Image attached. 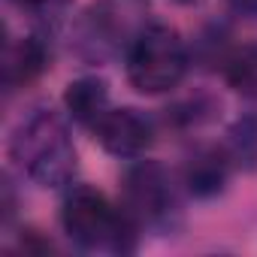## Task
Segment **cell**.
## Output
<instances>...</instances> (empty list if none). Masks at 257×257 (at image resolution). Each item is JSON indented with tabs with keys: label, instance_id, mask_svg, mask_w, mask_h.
<instances>
[{
	"label": "cell",
	"instance_id": "cell-1",
	"mask_svg": "<svg viewBox=\"0 0 257 257\" xmlns=\"http://www.w3.org/2000/svg\"><path fill=\"white\" fill-rule=\"evenodd\" d=\"M10 158L40 188H64L79 170L70 131L52 109H37L16 127L10 140Z\"/></svg>",
	"mask_w": 257,
	"mask_h": 257
},
{
	"label": "cell",
	"instance_id": "cell-2",
	"mask_svg": "<svg viewBox=\"0 0 257 257\" xmlns=\"http://www.w3.org/2000/svg\"><path fill=\"white\" fill-rule=\"evenodd\" d=\"M64 233L85 251H112L131 254L140 245L143 227L124 212V206L112 203L103 191L91 185H70L61 203Z\"/></svg>",
	"mask_w": 257,
	"mask_h": 257
},
{
	"label": "cell",
	"instance_id": "cell-3",
	"mask_svg": "<svg viewBox=\"0 0 257 257\" xmlns=\"http://www.w3.org/2000/svg\"><path fill=\"white\" fill-rule=\"evenodd\" d=\"M127 79L140 94H167L188 73V49L179 31L149 22L127 46Z\"/></svg>",
	"mask_w": 257,
	"mask_h": 257
},
{
	"label": "cell",
	"instance_id": "cell-4",
	"mask_svg": "<svg viewBox=\"0 0 257 257\" xmlns=\"http://www.w3.org/2000/svg\"><path fill=\"white\" fill-rule=\"evenodd\" d=\"M121 206L143 230L170 227L179 212V197L167 167L158 161L137 158L121 176Z\"/></svg>",
	"mask_w": 257,
	"mask_h": 257
},
{
	"label": "cell",
	"instance_id": "cell-5",
	"mask_svg": "<svg viewBox=\"0 0 257 257\" xmlns=\"http://www.w3.org/2000/svg\"><path fill=\"white\" fill-rule=\"evenodd\" d=\"M149 25V0H94L82 22V40L91 58L127 52Z\"/></svg>",
	"mask_w": 257,
	"mask_h": 257
},
{
	"label": "cell",
	"instance_id": "cell-6",
	"mask_svg": "<svg viewBox=\"0 0 257 257\" xmlns=\"http://www.w3.org/2000/svg\"><path fill=\"white\" fill-rule=\"evenodd\" d=\"M91 131H94V140L103 146V152H109L112 158H121V161L143 158L155 143L152 121L140 109H131V106L106 109Z\"/></svg>",
	"mask_w": 257,
	"mask_h": 257
},
{
	"label": "cell",
	"instance_id": "cell-7",
	"mask_svg": "<svg viewBox=\"0 0 257 257\" xmlns=\"http://www.w3.org/2000/svg\"><path fill=\"white\" fill-rule=\"evenodd\" d=\"M230 170H233V158L224 146H197L185 161L182 182L191 197L212 200L227 188Z\"/></svg>",
	"mask_w": 257,
	"mask_h": 257
},
{
	"label": "cell",
	"instance_id": "cell-8",
	"mask_svg": "<svg viewBox=\"0 0 257 257\" xmlns=\"http://www.w3.org/2000/svg\"><path fill=\"white\" fill-rule=\"evenodd\" d=\"M49 61H52V52H49V43H46L43 34H31V37H22L19 43H10L7 55H4V82H7V88L16 91V88H25V85L37 82L49 70Z\"/></svg>",
	"mask_w": 257,
	"mask_h": 257
},
{
	"label": "cell",
	"instance_id": "cell-9",
	"mask_svg": "<svg viewBox=\"0 0 257 257\" xmlns=\"http://www.w3.org/2000/svg\"><path fill=\"white\" fill-rule=\"evenodd\" d=\"M64 109L76 124L94 127L109 109V85L100 76H79L64 88Z\"/></svg>",
	"mask_w": 257,
	"mask_h": 257
},
{
	"label": "cell",
	"instance_id": "cell-10",
	"mask_svg": "<svg viewBox=\"0 0 257 257\" xmlns=\"http://www.w3.org/2000/svg\"><path fill=\"white\" fill-rule=\"evenodd\" d=\"M224 79L227 85L242 94L257 100V43H245L239 49H233L230 55H224Z\"/></svg>",
	"mask_w": 257,
	"mask_h": 257
},
{
	"label": "cell",
	"instance_id": "cell-11",
	"mask_svg": "<svg viewBox=\"0 0 257 257\" xmlns=\"http://www.w3.org/2000/svg\"><path fill=\"white\" fill-rule=\"evenodd\" d=\"M224 149L233 158V167L254 173L257 170V115H242L230 124Z\"/></svg>",
	"mask_w": 257,
	"mask_h": 257
},
{
	"label": "cell",
	"instance_id": "cell-12",
	"mask_svg": "<svg viewBox=\"0 0 257 257\" xmlns=\"http://www.w3.org/2000/svg\"><path fill=\"white\" fill-rule=\"evenodd\" d=\"M13 4H19L22 10H31V13H37V16H43V19H58L64 10H67V4L70 0H13Z\"/></svg>",
	"mask_w": 257,
	"mask_h": 257
},
{
	"label": "cell",
	"instance_id": "cell-13",
	"mask_svg": "<svg viewBox=\"0 0 257 257\" xmlns=\"http://www.w3.org/2000/svg\"><path fill=\"white\" fill-rule=\"evenodd\" d=\"M227 4L236 10V13H257V0H227Z\"/></svg>",
	"mask_w": 257,
	"mask_h": 257
},
{
	"label": "cell",
	"instance_id": "cell-14",
	"mask_svg": "<svg viewBox=\"0 0 257 257\" xmlns=\"http://www.w3.org/2000/svg\"><path fill=\"white\" fill-rule=\"evenodd\" d=\"M176 4H182V7H194V4H200V0H176Z\"/></svg>",
	"mask_w": 257,
	"mask_h": 257
}]
</instances>
